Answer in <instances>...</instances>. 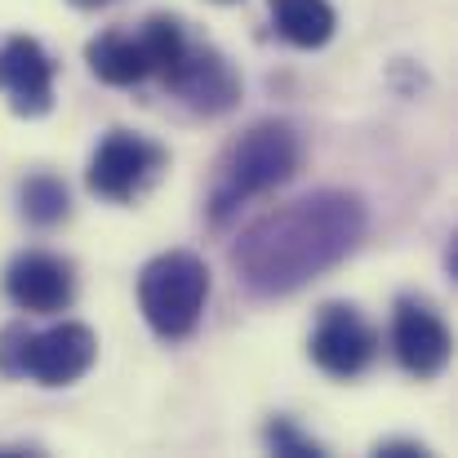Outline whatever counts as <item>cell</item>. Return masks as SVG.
<instances>
[{
  "mask_svg": "<svg viewBox=\"0 0 458 458\" xmlns=\"http://www.w3.org/2000/svg\"><path fill=\"white\" fill-rule=\"evenodd\" d=\"M369 214L352 191H311L263 218H254L232 245L241 285L259 299H285L307 281L338 267L365 241Z\"/></svg>",
  "mask_w": 458,
  "mask_h": 458,
  "instance_id": "obj_1",
  "label": "cell"
},
{
  "mask_svg": "<svg viewBox=\"0 0 458 458\" xmlns=\"http://www.w3.org/2000/svg\"><path fill=\"white\" fill-rule=\"evenodd\" d=\"M160 85L196 116H223L241 103L236 67L214 45H196V40H187V49L178 54V63L169 67V76Z\"/></svg>",
  "mask_w": 458,
  "mask_h": 458,
  "instance_id": "obj_6",
  "label": "cell"
},
{
  "mask_svg": "<svg viewBox=\"0 0 458 458\" xmlns=\"http://www.w3.org/2000/svg\"><path fill=\"white\" fill-rule=\"evenodd\" d=\"M4 294H9V303L18 311H31V316L67 311L72 299H76L72 263L49 254V250H27V254H18L4 267Z\"/></svg>",
  "mask_w": 458,
  "mask_h": 458,
  "instance_id": "obj_9",
  "label": "cell"
},
{
  "mask_svg": "<svg viewBox=\"0 0 458 458\" xmlns=\"http://www.w3.org/2000/svg\"><path fill=\"white\" fill-rule=\"evenodd\" d=\"M205 303H209V267L196 254H187V250L160 254L139 276L143 320L165 343H178V338L196 334V325L205 316Z\"/></svg>",
  "mask_w": 458,
  "mask_h": 458,
  "instance_id": "obj_4",
  "label": "cell"
},
{
  "mask_svg": "<svg viewBox=\"0 0 458 458\" xmlns=\"http://www.w3.org/2000/svg\"><path fill=\"white\" fill-rule=\"evenodd\" d=\"M94 356H98V338L81 320H63L40 334H31L27 325L0 329V374L9 378H31L40 387H67L89 374Z\"/></svg>",
  "mask_w": 458,
  "mask_h": 458,
  "instance_id": "obj_3",
  "label": "cell"
},
{
  "mask_svg": "<svg viewBox=\"0 0 458 458\" xmlns=\"http://www.w3.org/2000/svg\"><path fill=\"white\" fill-rule=\"evenodd\" d=\"M316 369H325L329 378H356L374 365L378 356V334L365 325V316L347 303H329L320 307V320L311 329L307 343Z\"/></svg>",
  "mask_w": 458,
  "mask_h": 458,
  "instance_id": "obj_7",
  "label": "cell"
},
{
  "mask_svg": "<svg viewBox=\"0 0 458 458\" xmlns=\"http://www.w3.org/2000/svg\"><path fill=\"white\" fill-rule=\"evenodd\" d=\"M76 9H103V4H112V0H72Z\"/></svg>",
  "mask_w": 458,
  "mask_h": 458,
  "instance_id": "obj_16",
  "label": "cell"
},
{
  "mask_svg": "<svg viewBox=\"0 0 458 458\" xmlns=\"http://www.w3.org/2000/svg\"><path fill=\"white\" fill-rule=\"evenodd\" d=\"M374 454H383V458H428V450L414 445V441H378Z\"/></svg>",
  "mask_w": 458,
  "mask_h": 458,
  "instance_id": "obj_15",
  "label": "cell"
},
{
  "mask_svg": "<svg viewBox=\"0 0 458 458\" xmlns=\"http://www.w3.org/2000/svg\"><path fill=\"white\" fill-rule=\"evenodd\" d=\"M18 205H22V218L36 223V227H54V223H63V218L72 214L67 182L54 178V174H31V178H22Z\"/></svg>",
  "mask_w": 458,
  "mask_h": 458,
  "instance_id": "obj_13",
  "label": "cell"
},
{
  "mask_svg": "<svg viewBox=\"0 0 458 458\" xmlns=\"http://www.w3.org/2000/svg\"><path fill=\"white\" fill-rule=\"evenodd\" d=\"M54 72L58 63L36 36H9L0 45V89L18 116H45L54 107Z\"/></svg>",
  "mask_w": 458,
  "mask_h": 458,
  "instance_id": "obj_10",
  "label": "cell"
},
{
  "mask_svg": "<svg viewBox=\"0 0 458 458\" xmlns=\"http://www.w3.org/2000/svg\"><path fill=\"white\" fill-rule=\"evenodd\" d=\"M223 4H227V0H223Z\"/></svg>",
  "mask_w": 458,
  "mask_h": 458,
  "instance_id": "obj_17",
  "label": "cell"
},
{
  "mask_svg": "<svg viewBox=\"0 0 458 458\" xmlns=\"http://www.w3.org/2000/svg\"><path fill=\"white\" fill-rule=\"evenodd\" d=\"M85 63H89V72H94L103 85H116V89L143 85V81L152 76L139 31H103V36H94V40L85 45Z\"/></svg>",
  "mask_w": 458,
  "mask_h": 458,
  "instance_id": "obj_11",
  "label": "cell"
},
{
  "mask_svg": "<svg viewBox=\"0 0 458 458\" xmlns=\"http://www.w3.org/2000/svg\"><path fill=\"white\" fill-rule=\"evenodd\" d=\"M263 437H267V450H272V454H285V458H320L325 454V450H320L311 437H303L290 419H272Z\"/></svg>",
  "mask_w": 458,
  "mask_h": 458,
  "instance_id": "obj_14",
  "label": "cell"
},
{
  "mask_svg": "<svg viewBox=\"0 0 458 458\" xmlns=\"http://www.w3.org/2000/svg\"><path fill=\"white\" fill-rule=\"evenodd\" d=\"M267 9H272V27L294 49H320L334 40L338 13L329 0H267Z\"/></svg>",
  "mask_w": 458,
  "mask_h": 458,
  "instance_id": "obj_12",
  "label": "cell"
},
{
  "mask_svg": "<svg viewBox=\"0 0 458 458\" xmlns=\"http://www.w3.org/2000/svg\"><path fill=\"white\" fill-rule=\"evenodd\" d=\"M450 329L423 299H396L392 311V352L396 365L414 378H437L450 365Z\"/></svg>",
  "mask_w": 458,
  "mask_h": 458,
  "instance_id": "obj_8",
  "label": "cell"
},
{
  "mask_svg": "<svg viewBox=\"0 0 458 458\" xmlns=\"http://www.w3.org/2000/svg\"><path fill=\"white\" fill-rule=\"evenodd\" d=\"M303 165V139L294 125L285 121H259L250 125L214 169L209 182V218L227 223L241 205H250L254 196H267L276 187H285Z\"/></svg>",
  "mask_w": 458,
  "mask_h": 458,
  "instance_id": "obj_2",
  "label": "cell"
},
{
  "mask_svg": "<svg viewBox=\"0 0 458 458\" xmlns=\"http://www.w3.org/2000/svg\"><path fill=\"white\" fill-rule=\"evenodd\" d=\"M160 169H165V148H156L152 139H143L134 130H112L89 156L85 182H89L94 196L125 205V200H134L152 187Z\"/></svg>",
  "mask_w": 458,
  "mask_h": 458,
  "instance_id": "obj_5",
  "label": "cell"
}]
</instances>
